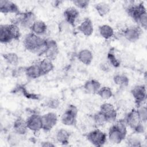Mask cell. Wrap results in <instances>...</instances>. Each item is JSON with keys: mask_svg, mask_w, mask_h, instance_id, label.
<instances>
[{"mask_svg": "<svg viewBox=\"0 0 147 147\" xmlns=\"http://www.w3.org/2000/svg\"><path fill=\"white\" fill-rule=\"evenodd\" d=\"M41 146L44 147H53L55 146V145L50 141H44L41 144Z\"/></svg>", "mask_w": 147, "mask_h": 147, "instance_id": "obj_38", "label": "cell"}, {"mask_svg": "<svg viewBox=\"0 0 147 147\" xmlns=\"http://www.w3.org/2000/svg\"><path fill=\"white\" fill-rule=\"evenodd\" d=\"M0 11L1 13L3 14L13 13L19 14L20 13L19 7L17 4L12 1L7 0L0 1Z\"/></svg>", "mask_w": 147, "mask_h": 147, "instance_id": "obj_15", "label": "cell"}, {"mask_svg": "<svg viewBox=\"0 0 147 147\" xmlns=\"http://www.w3.org/2000/svg\"><path fill=\"white\" fill-rule=\"evenodd\" d=\"M86 138L94 146H102L106 142L107 135L99 129H95L90 131L87 134Z\"/></svg>", "mask_w": 147, "mask_h": 147, "instance_id": "obj_3", "label": "cell"}, {"mask_svg": "<svg viewBox=\"0 0 147 147\" xmlns=\"http://www.w3.org/2000/svg\"><path fill=\"white\" fill-rule=\"evenodd\" d=\"M42 122V130L45 131H49L53 129L57 122V116L53 112L47 113L41 115Z\"/></svg>", "mask_w": 147, "mask_h": 147, "instance_id": "obj_8", "label": "cell"}, {"mask_svg": "<svg viewBox=\"0 0 147 147\" xmlns=\"http://www.w3.org/2000/svg\"><path fill=\"white\" fill-rule=\"evenodd\" d=\"M60 101L56 98H51L46 102V106L52 109H56L60 105Z\"/></svg>", "mask_w": 147, "mask_h": 147, "instance_id": "obj_35", "label": "cell"}, {"mask_svg": "<svg viewBox=\"0 0 147 147\" xmlns=\"http://www.w3.org/2000/svg\"><path fill=\"white\" fill-rule=\"evenodd\" d=\"M28 128L34 133H37L42 129L41 115L38 114H31L26 120Z\"/></svg>", "mask_w": 147, "mask_h": 147, "instance_id": "obj_7", "label": "cell"}, {"mask_svg": "<svg viewBox=\"0 0 147 147\" xmlns=\"http://www.w3.org/2000/svg\"><path fill=\"white\" fill-rule=\"evenodd\" d=\"M70 133L66 129H60L56 133V140L62 145H67L69 142Z\"/></svg>", "mask_w": 147, "mask_h": 147, "instance_id": "obj_23", "label": "cell"}, {"mask_svg": "<svg viewBox=\"0 0 147 147\" xmlns=\"http://www.w3.org/2000/svg\"><path fill=\"white\" fill-rule=\"evenodd\" d=\"M9 32L13 40H18L21 37V32L18 25L15 23L7 24Z\"/></svg>", "mask_w": 147, "mask_h": 147, "instance_id": "obj_27", "label": "cell"}, {"mask_svg": "<svg viewBox=\"0 0 147 147\" xmlns=\"http://www.w3.org/2000/svg\"><path fill=\"white\" fill-rule=\"evenodd\" d=\"M37 64L40 67V69L42 75H45L49 74L54 68V65L52 63V60L48 59L47 58H45L39 61L38 62H37Z\"/></svg>", "mask_w": 147, "mask_h": 147, "instance_id": "obj_22", "label": "cell"}, {"mask_svg": "<svg viewBox=\"0 0 147 147\" xmlns=\"http://www.w3.org/2000/svg\"><path fill=\"white\" fill-rule=\"evenodd\" d=\"M23 44L26 50L38 55H42L45 51L46 39L30 32L25 36Z\"/></svg>", "mask_w": 147, "mask_h": 147, "instance_id": "obj_1", "label": "cell"}, {"mask_svg": "<svg viewBox=\"0 0 147 147\" xmlns=\"http://www.w3.org/2000/svg\"><path fill=\"white\" fill-rule=\"evenodd\" d=\"M139 117L142 123H146L147 121V109L146 106L141 105L136 109Z\"/></svg>", "mask_w": 147, "mask_h": 147, "instance_id": "obj_33", "label": "cell"}, {"mask_svg": "<svg viewBox=\"0 0 147 147\" xmlns=\"http://www.w3.org/2000/svg\"><path fill=\"white\" fill-rule=\"evenodd\" d=\"M25 74L31 79H35L42 76L37 63L25 68Z\"/></svg>", "mask_w": 147, "mask_h": 147, "instance_id": "obj_18", "label": "cell"}, {"mask_svg": "<svg viewBox=\"0 0 147 147\" xmlns=\"http://www.w3.org/2000/svg\"><path fill=\"white\" fill-rule=\"evenodd\" d=\"M99 32L100 36L106 40L111 38L114 34L113 28L106 24L102 25L99 27Z\"/></svg>", "mask_w": 147, "mask_h": 147, "instance_id": "obj_24", "label": "cell"}, {"mask_svg": "<svg viewBox=\"0 0 147 147\" xmlns=\"http://www.w3.org/2000/svg\"><path fill=\"white\" fill-rule=\"evenodd\" d=\"M13 41L9 32L7 25H1L0 26V41L2 44H7Z\"/></svg>", "mask_w": 147, "mask_h": 147, "instance_id": "obj_25", "label": "cell"}, {"mask_svg": "<svg viewBox=\"0 0 147 147\" xmlns=\"http://www.w3.org/2000/svg\"><path fill=\"white\" fill-rule=\"evenodd\" d=\"M16 22H13L18 25H20L24 28H30L33 24L36 21L35 14L31 11H28L23 13H20Z\"/></svg>", "mask_w": 147, "mask_h": 147, "instance_id": "obj_4", "label": "cell"}, {"mask_svg": "<svg viewBox=\"0 0 147 147\" xmlns=\"http://www.w3.org/2000/svg\"><path fill=\"white\" fill-rule=\"evenodd\" d=\"M2 56L5 60L10 65L16 66L19 63V56L17 53L14 52H9L5 53Z\"/></svg>", "mask_w": 147, "mask_h": 147, "instance_id": "obj_29", "label": "cell"}, {"mask_svg": "<svg viewBox=\"0 0 147 147\" xmlns=\"http://www.w3.org/2000/svg\"><path fill=\"white\" fill-rule=\"evenodd\" d=\"M107 118L108 122H114L117 117V113L114 106L110 103H104L100 107V110Z\"/></svg>", "mask_w": 147, "mask_h": 147, "instance_id": "obj_13", "label": "cell"}, {"mask_svg": "<svg viewBox=\"0 0 147 147\" xmlns=\"http://www.w3.org/2000/svg\"><path fill=\"white\" fill-rule=\"evenodd\" d=\"M78 30L86 36H90L94 32V26L92 21L89 18H86L78 26Z\"/></svg>", "mask_w": 147, "mask_h": 147, "instance_id": "obj_16", "label": "cell"}, {"mask_svg": "<svg viewBox=\"0 0 147 147\" xmlns=\"http://www.w3.org/2000/svg\"><path fill=\"white\" fill-rule=\"evenodd\" d=\"M96 94L103 99H109L111 98L113 95L111 89L110 87L106 86L100 87Z\"/></svg>", "mask_w": 147, "mask_h": 147, "instance_id": "obj_30", "label": "cell"}, {"mask_svg": "<svg viewBox=\"0 0 147 147\" xmlns=\"http://www.w3.org/2000/svg\"><path fill=\"white\" fill-rule=\"evenodd\" d=\"M72 3L76 7L81 9H84L88 7L90 1L86 0H75L72 1Z\"/></svg>", "mask_w": 147, "mask_h": 147, "instance_id": "obj_36", "label": "cell"}, {"mask_svg": "<svg viewBox=\"0 0 147 147\" xmlns=\"http://www.w3.org/2000/svg\"><path fill=\"white\" fill-rule=\"evenodd\" d=\"M78 60L85 65H90L93 59V55L91 51L87 49L80 50L78 53Z\"/></svg>", "mask_w": 147, "mask_h": 147, "instance_id": "obj_21", "label": "cell"}, {"mask_svg": "<svg viewBox=\"0 0 147 147\" xmlns=\"http://www.w3.org/2000/svg\"><path fill=\"white\" fill-rule=\"evenodd\" d=\"M124 120L127 126H129L134 130L141 124L143 123L139 117L137 110L135 109H131L129 113H127L124 118Z\"/></svg>", "mask_w": 147, "mask_h": 147, "instance_id": "obj_9", "label": "cell"}, {"mask_svg": "<svg viewBox=\"0 0 147 147\" xmlns=\"http://www.w3.org/2000/svg\"><path fill=\"white\" fill-rule=\"evenodd\" d=\"M20 135L17 134L15 132H14V134H11L8 137V142L9 144L15 145L16 144L18 143L19 142V137Z\"/></svg>", "mask_w": 147, "mask_h": 147, "instance_id": "obj_37", "label": "cell"}, {"mask_svg": "<svg viewBox=\"0 0 147 147\" xmlns=\"http://www.w3.org/2000/svg\"><path fill=\"white\" fill-rule=\"evenodd\" d=\"M131 93L137 107L144 105L146 99V89L144 85L140 84L134 86L131 89Z\"/></svg>", "mask_w": 147, "mask_h": 147, "instance_id": "obj_5", "label": "cell"}, {"mask_svg": "<svg viewBox=\"0 0 147 147\" xmlns=\"http://www.w3.org/2000/svg\"><path fill=\"white\" fill-rule=\"evenodd\" d=\"M142 33L141 28L137 26L128 27L123 30V34L124 37L131 42L137 41L141 37Z\"/></svg>", "mask_w": 147, "mask_h": 147, "instance_id": "obj_10", "label": "cell"}, {"mask_svg": "<svg viewBox=\"0 0 147 147\" xmlns=\"http://www.w3.org/2000/svg\"><path fill=\"white\" fill-rule=\"evenodd\" d=\"M63 16L66 23L72 26H75L79 16V12L76 7H69L64 11Z\"/></svg>", "mask_w": 147, "mask_h": 147, "instance_id": "obj_14", "label": "cell"}, {"mask_svg": "<svg viewBox=\"0 0 147 147\" xmlns=\"http://www.w3.org/2000/svg\"><path fill=\"white\" fill-rule=\"evenodd\" d=\"M126 137V136L122 133L114 125L111 126L109 130L107 138L111 144H119Z\"/></svg>", "mask_w": 147, "mask_h": 147, "instance_id": "obj_12", "label": "cell"}, {"mask_svg": "<svg viewBox=\"0 0 147 147\" xmlns=\"http://www.w3.org/2000/svg\"><path fill=\"white\" fill-rule=\"evenodd\" d=\"M30 29L31 30L32 33L40 36L46 33L47 30V25L42 21L36 20L33 24Z\"/></svg>", "mask_w": 147, "mask_h": 147, "instance_id": "obj_20", "label": "cell"}, {"mask_svg": "<svg viewBox=\"0 0 147 147\" xmlns=\"http://www.w3.org/2000/svg\"><path fill=\"white\" fill-rule=\"evenodd\" d=\"M95 8L98 14L100 16L107 15L110 11V5L106 2H99L95 5Z\"/></svg>", "mask_w": 147, "mask_h": 147, "instance_id": "obj_28", "label": "cell"}, {"mask_svg": "<svg viewBox=\"0 0 147 147\" xmlns=\"http://www.w3.org/2000/svg\"><path fill=\"white\" fill-rule=\"evenodd\" d=\"M113 81L115 84L121 87H125L129 85V79L128 77L122 74H118L114 76Z\"/></svg>", "mask_w": 147, "mask_h": 147, "instance_id": "obj_26", "label": "cell"}, {"mask_svg": "<svg viewBox=\"0 0 147 147\" xmlns=\"http://www.w3.org/2000/svg\"><path fill=\"white\" fill-rule=\"evenodd\" d=\"M126 143L128 146L138 147L141 146V139L137 136H130L127 139Z\"/></svg>", "mask_w": 147, "mask_h": 147, "instance_id": "obj_32", "label": "cell"}, {"mask_svg": "<svg viewBox=\"0 0 147 147\" xmlns=\"http://www.w3.org/2000/svg\"><path fill=\"white\" fill-rule=\"evenodd\" d=\"M13 127L14 132L20 136H24L26 134L29 130L26 125V120H24L21 117H18L14 121Z\"/></svg>", "mask_w": 147, "mask_h": 147, "instance_id": "obj_17", "label": "cell"}, {"mask_svg": "<svg viewBox=\"0 0 147 147\" xmlns=\"http://www.w3.org/2000/svg\"><path fill=\"white\" fill-rule=\"evenodd\" d=\"M59 53V47L56 41L52 39H46V48L44 54L46 58L53 60Z\"/></svg>", "mask_w": 147, "mask_h": 147, "instance_id": "obj_11", "label": "cell"}, {"mask_svg": "<svg viewBox=\"0 0 147 147\" xmlns=\"http://www.w3.org/2000/svg\"><path fill=\"white\" fill-rule=\"evenodd\" d=\"M101 87L100 82L94 79H90L86 81L83 86L84 91L88 94H96Z\"/></svg>", "mask_w": 147, "mask_h": 147, "instance_id": "obj_19", "label": "cell"}, {"mask_svg": "<svg viewBox=\"0 0 147 147\" xmlns=\"http://www.w3.org/2000/svg\"><path fill=\"white\" fill-rule=\"evenodd\" d=\"M126 11L128 15L136 22L138 19L144 14L147 13L145 7L141 3L137 4H130L126 7Z\"/></svg>", "mask_w": 147, "mask_h": 147, "instance_id": "obj_6", "label": "cell"}, {"mask_svg": "<svg viewBox=\"0 0 147 147\" xmlns=\"http://www.w3.org/2000/svg\"><path fill=\"white\" fill-rule=\"evenodd\" d=\"M78 114L77 107L71 105L68 106L61 117V122L65 126H74L76 123V118Z\"/></svg>", "mask_w": 147, "mask_h": 147, "instance_id": "obj_2", "label": "cell"}, {"mask_svg": "<svg viewBox=\"0 0 147 147\" xmlns=\"http://www.w3.org/2000/svg\"><path fill=\"white\" fill-rule=\"evenodd\" d=\"M107 59H108V61L109 63L112 65L114 67L117 68L118 67H119L120 65V61L117 58V57L115 56V55H114V53L113 52H112L111 51L109 52L107 54Z\"/></svg>", "mask_w": 147, "mask_h": 147, "instance_id": "obj_34", "label": "cell"}, {"mask_svg": "<svg viewBox=\"0 0 147 147\" xmlns=\"http://www.w3.org/2000/svg\"><path fill=\"white\" fill-rule=\"evenodd\" d=\"M93 120L95 123L98 126H102L108 122L107 118L100 111H99L94 114Z\"/></svg>", "mask_w": 147, "mask_h": 147, "instance_id": "obj_31", "label": "cell"}]
</instances>
